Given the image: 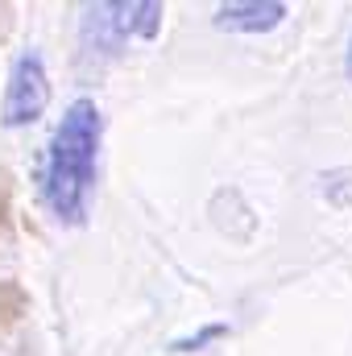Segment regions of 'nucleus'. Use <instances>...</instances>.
Listing matches in <instances>:
<instances>
[{"mask_svg":"<svg viewBox=\"0 0 352 356\" xmlns=\"http://www.w3.org/2000/svg\"><path fill=\"white\" fill-rule=\"evenodd\" d=\"M104 145V112L91 95H79L63 108L42 162H38V199L46 216L63 228H83L91 211V191L99 178Z\"/></svg>","mask_w":352,"mask_h":356,"instance_id":"1","label":"nucleus"},{"mask_svg":"<svg viewBox=\"0 0 352 356\" xmlns=\"http://www.w3.org/2000/svg\"><path fill=\"white\" fill-rule=\"evenodd\" d=\"M286 17H290V4H282V0H232V4H220L216 8L211 25L220 33L262 38V33H273Z\"/></svg>","mask_w":352,"mask_h":356,"instance_id":"4","label":"nucleus"},{"mask_svg":"<svg viewBox=\"0 0 352 356\" xmlns=\"http://www.w3.org/2000/svg\"><path fill=\"white\" fill-rule=\"evenodd\" d=\"M224 336H228V323H207V327H199L191 336H178L175 344H170V353H203L207 344H216Z\"/></svg>","mask_w":352,"mask_h":356,"instance_id":"5","label":"nucleus"},{"mask_svg":"<svg viewBox=\"0 0 352 356\" xmlns=\"http://www.w3.org/2000/svg\"><path fill=\"white\" fill-rule=\"evenodd\" d=\"M50 71L38 46L17 50V58L8 63V79H4V95H0V124L4 129H29L46 116L50 108Z\"/></svg>","mask_w":352,"mask_h":356,"instance_id":"3","label":"nucleus"},{"mask_svg":"<svg viewBox=\"0 0 352 356\" xmlns=\"http://www.w3.org/2000/svg\"><path fill=\"white\" fill-rule=\"evenodd\" d=\"M344 75H349V83H352V33H349V46H344Z\"/></svg>","mask_w":352,"mask_h":356,"instance_id":"6","label":"nucleus"},{"mask_svg":"<svg viewBox=\"0 0 352 356\" xmlns=\"http://www.w3.org/2000/svg\"><path fill=\"white\" fill-rule=\"evenodd\" d=\"M166 4L158 0H99L79 8V71L112 67L129 42H154L162 33Z\"/></svg>","mask_w":352,"mask_h":356,"instance_id":"2","label":"nucleus"}]
</instances>
